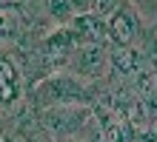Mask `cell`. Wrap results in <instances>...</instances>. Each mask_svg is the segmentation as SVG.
<instances>
[{"label": "cell", "mask_w": 157, "mask_h": 142, "mask_svg": "<svg viewBox=\"0 0 157 142\" xmlns=\"http://www.w3.org/2000/svg\"><path fill=\"white\" fill-rule=\"evenodd\" d=\"M112 63H114V68H117V71L128 74V71H134L137 57H134V51H132V49H117V51L112 54Z\"/></svg>", "instance_id": "5"}, {"label": "cell", "mask_w": 157, "mask_h": 142, "mask_svg": "<svg viewBox=\"0 0 157 142\" xmlns=\"http://www.w3.org/2000/svg\"><path fill=\"white\" fill-rule=\"evenodd\" d=\"M117 6V0H94V12L97 14H112Z\"/></svg>", "instance_id": "6"}, {"label": "cell", "mask_w": 157, "mask_h": 142, "mask_svg": "<svg viewBox=\"0 0 157 142\" xmlns=\"http://www.w3.org/2000/svg\"><path fill=\"white\" fill-rule=\"evenodd\" d=\"M14 142H23V139H14Z\"/></svg>", "instance_id": "9"}, {"label": "cell", "mask_w": 157, "mask_h": 142, "mask_svg": "<svg viewBox=\"0 0 157 142\" xmlns=\"http://www.w3.org/2000/svg\"><path fill=\"white\" fill-rule=\"evenodd\" d=\"M77 65H80V71L89 74V77H97V74L103 71V51H100V46H89V49H83L77 54Z\"/></svg>", "instance_id": "3"}, {"label": "cell", "mask_w": 157, "mask_h": 142, "mask_svg": "<svg viewBox=\"0 0 157 142\" xmlns=\"http://www.w3.org/2000/svg\"><path fill=\"white\" fill-rule=\"evenodd\" d=\"M9 28H12V17H9L6 9H0V34H6Z\"/></svg>", "instance_id": "7"}, {"label": "cell", "mask_w": 157, "mask_h": 142, "mask_svg": "<svg viewBox=\"0 0 157 142\" xmlns=\"http://www.w3.org/2000/svg\"><path fill=\"white\" fill-rule=\"evenodd\" d=\"M20 91V74L12 65V60L0 57V102H12Z\"/></svg>", "instance_id": "1"}, {"label": "cell", "mask_w": 157, "mask_h": 142, "mask_svg": "<svg viewBox=\"0 0 157 142\" xmlns=\"http://www.w3.org/2000/svg\"><path fill=\"white\" fill-rule=\"evenodd\" d=\"M91 142H106V137H103V134H94V137H91Z\"/></svg>", "instance_id": "8"}, {"label": "cell", "mask_w": 157, "mask_h": 142, "mask_svg": "<svg viewBox=\"0 0 157 142\" xmlns=\"http://www.w3.org/2000/svg\"><path fill=\"white\" fill-rule=\"evenodd\" d=\"M49 94H54L52 100H75L77 94H80V88L71 80H49L40 88V97H49Z\"/></svg>", "instance_id": "4"}, {"label": "cell", "mask_w": 157, "mask_h": 142, "mask_svg": "<svg viewBox=\"0 0 157 142\" xmlns=\"http://www.w3.org/2000/svg\"><path fill=\"white\" fill-rule=\"evenodd\" d=\"M134 28H137V23H134V14L132 12H117L114 17H112V37L117 43H128L134 37Z\"/></svg>", "instance_id": "2"}]
</instances>
